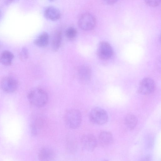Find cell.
<instances>
[{
  "mask_svg": "<svg viewBox=\"0 0 161 161\" xmlns=\"http://www.w3.org/2000/svg\"><path fill=\"white\" fill-rule=\"evenodd\" d=\"M27 97L30 103L38 108L42 107L47 103L48 97L47 93L40 88H35L28 93Z\"/></svg>",
  "mask_w": 161,
  "mask_h": 161,
  "instance_id": "1",
  "label": "cell"
},
{
  "mask_svg": "<svg viewBox=\"0 0 161 161\" xmlns=\"http://www.w3.org/2000/svg\"><path fill=\"white\" fill-rule=\"evenodd\" d=\"M64 119L67 126L71 129H76L80 125L82 115L80 112L75 109L67 110L64 114Z\"/></svg>",
  "mask_w": 161,
  "mask_h": 161,
  "instance_id": "2",
  "label": "cell"
},
{
  "mask_svg": "<svg viewBox=\"0 0 161 161\" xmlns=\"http://www.w3.org/2000/svg\"><path fill=\"white\" fill-rule=\"evenodd\" d=\"M89 117L92 123L97 125L105 124L108 120V115L106 111L98 107H95L91 110Z\"/></svg>",
  "mask_w": 161,
  "mask_h": 161,
  "instance_id": "3",
  "label": "cell"
},
{
  "mask_svg": "<svg viewBox=\"0 0 161 161\" xmlns=\"http://www.w3.org/2000/svg\"><path fill=\"white\" fill-rule=\"evenodd\" d=\"M96 19L94 16L89 13L82 14L78 20L79 27L82 30L88 31L93 29L96 25Z\"/></svg>",
  "mask_w": 161,
  "mask_h": 161,
  "instance_id": "4",
  "label": "cell"
},
{
  "mask_svg": "<svg viewBox=\"0 0 161 161\" xmlns=\"http://www.w3.org/2000/svg\"><path fill=\"white\" fill-rule=\"evenodd\" d=\"M1 89L7 93H12L16 90L18 86L17 81L14 77L10 76L3 77L0 82Z\"/></svg>",
  "mask_w": 161,
  "mask_h": 161,
  "instance_id": "5",
  "label": "cell"
},
{
  "mask_svg": "<svg viewBox=\"0 0 161 161\" xmlns=\"http://www.w3.org/2000/svg\"><path fill=\"white\" fill-rule=\"evenodd\" d=\"M113 49L109 43L105 42H100L97 49V54L101 59L104 60L110 58L113 55Z\"/></svg>",
  "mask_w": 161,
  "mask_h": 161,
  "instance_id": "6",
  "label": "cell"
},
{
  "mask_svg": "<svg viewBox=\"0 0 161 161\" xmlns=\"http://www.w3.org/2000/svg\"><path fill=\"white\" fill-rule=\"evenodd\" d=\"M155 84L154 81L149 78H145L140 82L138 88V92L143 95L149 94L154 91Z\"/></svg>",
  "mask_w": 161,
  "mask_h": 161,
  "instance_id": "7",
  "label": "cell"
},
{
  "mask_svg": "<svg viewBox=\"0 0 161 161\" xmlns=\"http://www.w3.org/2000/svg\"><path fill=\"white\" fill-rule=\"evenodd\" d=\"M81 145L85 150L89 151H93L97 145V141L93 135L90 134L83 136L80 140Z\"/></svg>",
  "mask_w": 161,
  "mask_h": 161,
  "instance_id": "8",
  "label": "cell"
},
{
  "mask_svg": "<svg viewBox=\"0 0 161 161\" xmlns=\"http://www.w3.org/2000/svg\"><path fill=\"white\" fill-rule=\"evenodd\" d=\"M55 153L53 150L48 147L42 148L39 151L38 158L39 160L42 161H47L52 160L54 157Z\"/></svg>",
  "mask_w": 161,
  "mask_h": 161,
  "instance_id": "9",
  "label": "cell"
},
{
  "mask_svg": "<svg viewBox=\"0 0 161 161\" xmlns=\"http://www.w3.org/2000/svg\"><path fill=\"white\" fill-rule=\"evenodd\" d=\"M44 15L48 19L56 21L60 18L61 14L58 9L51 6L45 9L44 12Z\"/></svg>",
  "mask_w": 161,
  "mask_h": 161,
  "instance_id": "10",
  "label": "cell"
},
{
  "mask_svg": "<svg viewBox=\"0 0 161 161\" xmlns=\"http://www.w3.org/2000/svg\"><path fill=\"white\" fill-rule=\"evenodd\" d=\"M77 73L79 79L82 81L86 82L89 81L91 77V71L88 66L81 65L77 69Z\"/></svg>",
  "mask_w": 161,
  "mask_h": 161,
  "instance_id": "11",
  "label": "cell"
},
{
  "mask_svg": "<svg viewBox=\"0 0 161 161\" xmlns=\"http://www.w3.org/2000/svg\"><path fill=\"white\" fill-rule=\"evenodd\" d=\"M14 58V55L12 52L5 50L0 54V63L5 66H9L11 64Z\"/></svg>",
  "mask_w": 161,
  "mask_h": 161,
  "instance_id": "12",
  "label": "cell"
},
{
  "mask_svg": "<svg viewBox=\"0 0 161 161\" xmlns=\"http://www.w3.org/2000/svg\"><path fill=\"white\" fill-rule=\"evenodd\" d=\"M100 142L104 145H108L112 143L113 141V137L112 134L107 131H103L101 132L98 136Z\"/></svg>",
  "mask_w": 161,
  "mask_h": 161,
  "instance_id": "13",
  "label": "cell"
},
{
  "mask_svg": "<svg viewBox=\"0 0 161 161\" xmlns=\"http://www.w3.org/2000/svg\"><path fill=\"white\" fill-rule=\"evenodd\" d=\"M62 41V33L60 31H56L53 35L51 42L52 49L57 51L61 45Z\"/></svg>",
  "mask_w": 161,
  "mask_h": 161,
  "instance_id": "14",
  "label": "cell"
},
{
  "mask_svg": "<svg viewBox=\"0 0 161 161\" xmlns=\"http://www.w3.org/2000/svg\"><path fill=\"white\" fill-rule=\"evenodd\" d=\"M49 36L47 32L40 34L34 40V43L37 46L44 47L47 46L49 42Z\"/></svg>",
  "mask_w": 161,
  "mask_h": 161,
  "instance_id": "15",
  "label": "cell"
},
{
  "mask_svg": "<svg viewBox=\"0 0 161 161\" xmlns=\"http://www.w3.org/2000/svg\"><path fill=\"white\" fill-rule=\"evenodd\" d=\"M124 123L126 127L130 129H134L137 125V119L134 115H127L124 119Z\"/></svg>",
  "mask_w": 161,
  "mask_h": 161,
  "instance_id": "16",
  "label": "cell"
},
{
  "mask_svg": "<svg viewBox=\"0 0 161 161\" xmlns=\"http://www.w3.org/2000/svg\"><path fill=\"white\" fill-rule=\"evenodd\" d=\"M41 117L36 119L31 125V129L32 133L36 135L38 133L43 125V119Z\"/></svg>",
  "mask_w": 161,
  "mask_h": 161,
  "instance_id": "17",
  "label": "cell"
},
{
  "mask_svg": "<svg viewBox=\"0 0 161 161\" xmlns=\"http://www.w3.org/2000/svg\"><path fill=\"white\" fill-rule=\"evenodd\" d=\"M77 31L76 29L73 27H70L68 28L65 31L66 37L69 39L72 40L76 36Z\"/></svg>",
  "mask_w": 161,
  "mask_h": 161,
  "instance_id": "18",
  "label": "cell"
},
{
  "mask_svg": "<svg viewBox=\"0 0 161 161\" xmlns=\"http://www.w3.org/2000/svg\"><path fill=\"white\" fill-rule=\"evenodd\" d=\"M29 53L27 49L24 47L22 49L19 53V57L21 59L23 60L27 59L29 57Z\"/></svg>",
  "mask_w": 161,
  "mask_h": 161,
  "instance_id": "19",
  "label": "cell"
},
{
  "mask_svg": "<svg viewBox=\"0 0 161 161\" xmlns=\"http://www.w3.org/2000/svg\"><path fill=\"white\" fill-rule=\"evenodd\" d=\"M146 3L149 6L152 7H155L160 3L161 0H144Z\"/></svg>",
  "mask_w": 161,
  "mask_h": 161,
  "instance_id": "20",
  "label": "cell"
},
{
  "mask_svg": "<svg viewBox=\"0 0 161 161\" xmlns=\"http://www.w3.org/2000/svg\"><path fill=\"white\" fill-rule=\"evenodd\" d=\"M107 4L111 5L115 3L118 0H102Z\"/></svg>",
  "mask_w": 161,
  "mask_h": 161,
  "instance_id": "21",
  "label": "cell"
},
{
  "mask_svg": "<svg viewBox=\"0 0 161 161\" xmlns=\"http://www.w3.org/2000/svg\"><path fill=\"white\" fill-rule=\"evenodd\" d=\"M18 0H5V3L7 5H9L12 3L16 2Z\"/></svg>",
  "mask_w": 161,
  "mask_h": 161,
  "instance_id": "22",
  "label": "cell"
},
{
  "mask_svg": "<svg viewBox=\"0 0 161 161\" xmlns=\"http://www.w3.org/2000/svg\"><path fill=\"white\" fill-rule=\"evenodd\" d=\"M51 0V1H53V0Z\"/></svg>",
  "mask_w": 161,
  "mask_h": 161,
  "instance_id": "23",
  "label": "cell"
},
{
  "mask_svg": "<svg viewBox=\"0 0 161 161\" xmlns=\"http://www.w3.org/2000/svg\"></svg>",
  "mask_w": 161,
  "mask_h": 161,
  "instance_id": "24",
  "label": "cell"
}]
</instances>
